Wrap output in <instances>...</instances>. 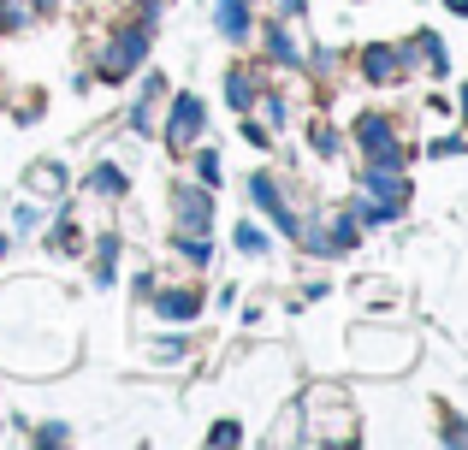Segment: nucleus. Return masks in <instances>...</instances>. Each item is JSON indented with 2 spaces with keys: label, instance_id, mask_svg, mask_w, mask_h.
Wrapping results in <instances>:
<instances>
[{
  "label": "nucleus",
  "instance_id": "1",
  "mask_svg": "<svg viewBox=\"0 0 468 450\" xmlns=\"http://www.w3.org/2000/svg\"><path fill=\"white\" fill-rule=\"evenodd\" d=\"M356 149H362L367 166H403V149H398V125L379 113H362L356 119Z\"/></svg>",
  "mask_w": 468,
  "mask_h": 450
},
{
  "label": "nucleus",
  "instance_id": "2",
  "mask_svg": "<svg viewBox=\"0 0 468 450\" xmlns=\"http://www.w3.org/2000/svg\"><path fill=\"white\" fill-rule=\"evenodd\" d=\"M166 137H172V149H190V142L202 137V101H196V95H178V101H172Z\"/></svg>",
  "mask_w": 468,
  "mask_h": 450
},
{
  "label": "nucleus",
  "instance_id": "3",
  "mask_svg": "<svg viewBox=\"0 0 468 450\" xmlns=\"http://www.w3.org/2000/svg\"><path fill=\"white\" fill-rule=\"evenodd\" d=\"M172 220H178V231H207V196L202 190H172Z\"/></svg>",
  "mask_w": 468,
  "mask_h": 450
},
{
  "label": "nucleus",
  "instance_id": "4",
  "mask_svg": "<svg viewBox=\"0 0 468 450\" xmlns=\"http://www.w3.org/2000/svg\"><path fill=\"white\" fill-rule=\"evenodd\" d=\"M403 66H415V71H427V78H439L445 71V47H439V36H415V42H403Z\"/></svg>",
  "mask_w": 468,
  "mask_h": 450
},
{
  "label": "nucleus",
  "instance_id": "5",
  "mask_svg": "<svg viewBox=\"0 0 468 450\" xmlns=\"http://www.w3.org/2000/svg\"><path fill=\"white\" fill-rule=\"evenodd\" d=\"M24 190H30V196H42V202H54L59 190H66V173H59L54 161H42V166H30V173H24Z\"/></svg>",
  "mask_w": 468,
  "mask_h": 450
},
{
  "label": "nucleus",
  "instance_id": "6",
  "mask_svg": "<svg viewBox=\"0 0 468 450\" xmlns=\"http://www.w3.org/2000/svg\"><path fill=\"white\" fill-rule=\"evenodd\" d=\"M362 71H367V78H374V83H398L403 59L391 54V47H367V54H362Z\"/></svg>",
  "mask_w": 468,
  "mask_h": 450
},
{
  "label": "nucleus",
  "instance_id": "7",
  "mask_svg": "<svg viewBox=\"0 0 468 450\" xmlns=\"http://www.w3.org/2000/svg\"><path fill=\"white\" fill-rule=\"evenodd\" d=\"M214 18H219V30H226L231 42H238V36L250 30V6H243V0H219V12H214Z\"/></svg>",
  "mask_w": 468,
  "mask_h": 450
},
{
  "label": "nucleus",
  "instance_id": "8",
  "mask_svg": "<svg viewBox=\"0 0 468 450\" xmlns=\"http://www.w3.org/2000/svg\"><path fill=\"white\" fill-rule=\"evenodd\" d=\"M90 190H95V196H107V202H119V196H125V173H119V166H95V178H90Z\"/></svg>",
  "mask_w": 468,
  "mask_h": 450
},
{
  "label": "nucleus",
  "instance_id": "9",
  "mask_svg": "<svg viewBox=\"0 0 468 450\" xmlns=\"http://www.w3.org/2000/svg\"><path fill=\"white\" fill-rule=\"evenodd\" d=\"M160 314H166V320H190L196 314V290H160Z\"/></svg>",
  "mask_w": 468,
  "mask_h": 450
},
{
  "label": "nucleus",
  "instance_id": "10",
  "mask_svg": "<svg viewBox=\"0 0 468 450\" xmlns=\"http://www.w3.org/2000/svg\"><path fill=\"white\" fill-rule=\"evenodd\" d=\"M226 95H231V107H250L255 101V71H231V78H226Z\"/></svg>",
  "mask_w": 468,
  "mask_h": 450
},
{
  "label": "nucleus",
  "instance_id": "11",
  "mask_svg": "<svg viewBox=\"0 0 468 450\" xmlns=\"http://www.w3.org/2000/svg\"><path fill=\"white\" fill-rule=\"evenodd\" d=\"M309 149L320 154V161H326V154H338V137H332V125H320V119H314V125H309Z\"/></svg>",
  "mask_w": 468,
  "mask_h": 450
},
{
  "label": "nucleus",
  "instance_id": "12",
  "mask_svg": "<svg viewBox=\"0 0 468 450\" xmlns=\"http://www.w3.org/2000/svg\"><path fill=\"white\" fill-rule=\"evenodd\" d=\"M238 249H243V255H261V249H267V237H261L255 225H238Z\"/></svg>",
  "mask_w": 468,
  "mask_h": 450
},
{
  "label": "nucleus",
  "instance_id": "13",
  "mask_svg": "<svg viewBox=\"0 0 468 450\" xmlns=\"http://www.w3.org/2000/svg\"><path fill=\"white\" fill-rule=\"evenodd\" d=\"M196 173H202V184H214V178H219V154H202V161H196Z\"/></svg>",
  "mask_w": 468,
  "mask_h": 450
}]
</instances>
